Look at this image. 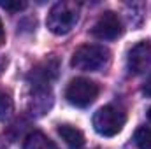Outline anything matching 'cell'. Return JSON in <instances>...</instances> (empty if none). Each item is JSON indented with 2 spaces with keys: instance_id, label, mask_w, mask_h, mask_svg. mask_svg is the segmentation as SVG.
<instances>
[{
  "instance_id": "1",
  "label": "cell",
  "mask_w": 151,
  "mask_h": 149,
  "mask_svg": "<svg viewBox=\"0 0 151 149\" xmlns=\"http://www.w3.org/2000/svg\"><path fill=\"white\" fill-rule=\"evenodd\" d=\"M111 53L100 44H84L77 47L72 54V67L83 72H95L109 63Z\"/></svg>"
},
{
  "instance_id": "2",
  "label": "cell",
  "mask_w": 151,
  "mask_h": 149,
  "mask_svg": "<svg viewBox=\"0 0 151 149\" xmlns=\"http://www.w3.org/2000/svg\"><path fill=\"white\" fill-rule=\"evenodd\" d=\"M79 21V4L76 2H58L51 7L46 25L55 35L69 34Z\"/></svg>"
},
{
  "instance_id": "3",
  "label": "cell",
  "mask_w": 151,
  "mask_h": 149,
  "mask_svg": "<svg viewBox=\"0 0 151 149\" xmlns=\"http://www.w3.org/2000/svg\"><path fill=\"white\" fill-rule=\"evenodd\" d=\"M127 123V114L114 107V105H106L100 107L93 116V128L99 135L102 137H114L118 135Z\"/></svg>"
},
{
  "instance_id": "4",
  "label": "cell",
  "mask_w": 151,
  "mask_h": 149,
  "mask_svg": "<svg viewBox=\"0 0 151 149\" xmlns=\"http://www.w3.org/2000/svg\"><path fill=\"white\" fill-rule=\"evenodd\" d=\"M99 93H100V88L95 81L86 77H76L69 82L65 90V98L69 100V104L76 107H88L95 102Z\"/></svg>"
},
{
  "instance_id": "5",
  "label": "cell",
  "mask_w": 151,
  "mask_h": 149,
  "mask_svg": "<svg viewBox=\"0 0 151 149\" xmlns=\"http://www.w3.org/2000/svg\"><path fill=\"white\" fill-rule=\"evenodd\" d=\"M123 34V23L113 11H106L91 28V35L100 40H114Z\"/></svg>"
},
{
  "instance_id": "6",
  "label": "cell",
  "mask_w": 151,
  "mask_h": 149,
  "mask_svg": "<svg viewBox=\"0 0 151 149\" xmlns=\"http://www.w3.org/2000/svg\"><path fill=\"white\" fill-rule=\"evenodd\" d=\"M56 72H58V60L56 58H47L42 63H39L35 69H32V72L28 75L32 90L34 91H40L42 90V91L47 93L51 81L56 77Z\"/></svg>"
},
{
  "instance_id": "7",
  "label": "cell",
  "mask_w": 151,
  "mask_h": 149,
  "mask_svg": "<svg viewBox=\"0 0 151 149\" xmlns=\"http://www.w3.org/2000/svg\"><path fill=\"white\" fill-rule=\"evenodd\" d=\"M127 65H128V70L132 74H135V75L144 74L151 67V46H150V42L142 40V42L135 44L128 51Z\"/></svg>"
},
{
  "instance_id": "8",
  "label": "cell",
  "mask_w": 151,
  "mask_h": 149,
  "mask_svg": "<svg viewBox=\"0 0 151 149\" xmlns=\"http://www.w3.org/2000/svg\"><path fill=\"white\" fill-rule=\"evenodd\" d=\"M58 135L62 140L67 144L69 149H83L84 148V135L79 128L72 125H60L58 126Z\"/></svg>"
},
{
  "instance_id": "9",
  "label": "cell",
  "mask_w": 151,
  "mask_h": 149,
  "mask_svg": "<svg viewBox=\"0 0 151 149\" xmlns=\"http://www.w3.org/2000/svg\"><path fill=\"white\" fill-rule=\"evenodd\" d=\"M23 149H58V146L42 132H34L25 139Z\"/></svg>"
},
{
  "instance_id": "10",
  "label": "cell",
  "mask_w": 151,
  "mask_h": 149,
  "mask_svg": "<svg viewBox=\"0 0 151 149\" xmlns=\"http://www.w3.org/2000/svg\"><path fill=\"white\" fill-rule=\"evenodd\" d=\"M134 140L139 149H151V128H146V126L137 128Z\"/></svg>"
},
{
  "instance_id": "11",
  "label": "cell",
  "mask_w": 151,
  "mask_h": 149,
  "mask_svg": "<svg viewBox=\"0 0 151 149\" xmlns=\"http://www.w3.org/2000/svg\"><path fill=\"white\" fill-rule=\"evenodd\" d=\"M14 109V104H12V98L5 93V91H0V119H5L12 114Z\"/></svg>"
},
{
  "instance_id": "12",
  "label": "cell",
  "mask_w": 151,
  "mask_h": 149,
  "mask_svg": "<svg viewBox=\"0 0 151 149\" xmlns=\"http://www.w3.org/2000/svg\"><path fill=\"white\" fill-rule=\"evenodd\" d=\"M0 7L9 11V12H19L27 7V2H4V0H0Z\"/></svg>"
},
{
  "instance_id": "13",
  "label": "cell",
  "mask_w": 151,
  "mask_h": 149,
  "mask_svg": "<svg viewBox=\"0 0 151 149\" xmlns=\"http://www.w3.org/2000/svg\"><path fill=\"white\" fill-rule=\"evenodd\" d=\"M142 93H144L146 97H151V75L148 77V81H146V84L142 86Z\"/></svg>"
},
{
  "instance_id": "14",
  "label": "cell",
  "mask_w": 151,
  "mask_h": 149,
  "mask_svg": "<svg viewBox=\"0 0 151 149\" xmlns=\"http://www.w3.org/2000/svg\"><path fill=\"white\" fill-rule=\"evenodd\" d=\"M5 42V32H4V25H2V19H0V46Z\"/></svg>"
},
{
  "instance_id": "15",
  "label": "cell",
  "mask_w": 151,
  "mask_h": 149,
  "mask_svg": "<svg viewBox=\"0 0 151 149\" xmlns=\"http://www.w3.org/2000/svg\"><path fill=\"white\" fill-rule=\"evenodd\" d=\"M148 119H150V123H151V109L148 111Z\"/></svg>"
}]
</instances>
